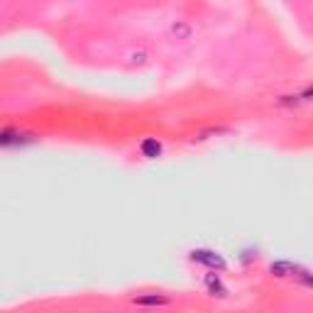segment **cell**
I'll return each mask as SVG.
<instances>
[{
  "mask_svg": "<svg viewBox=\"0 0 313 313\" xmlns=\"http://www.w3.org/2000/svg\"><path fill=\"white\" fill-rule=\"evenodd\" d=\"M137 306H147V309H157V306H169L171 299L169 296H162V294H142V296H135L132 299Z\"/></svg>",
  "mask_w": 313,
  "mask_h": 313,
  "instance_id": "277c9868",
  "label": "cell"
},
{
  "mask_svg": "<svg viewBox=\"0 0 313 313\" xmlns=\"http://www.w3.org/2000/svg\"><path fill=\"white\" fill-rule=\"evenodd\" d=\"M206 289L213 294V296H228V289H225V284L220 282V277L215 274V272H210V274H206Z\"/></svg>",
  "mask_w": 313,
  "mask_h": 313,
  "instance_id": "5b68a950",
  "label": "cell"
},
{
  "mask_svg": "<svg viewBox=\"0 0 313 313\" xmlns=\"http://www.w3.org/2000/svg\"><path fill=\"white\" fill-rule=\"evenodd\" d=\"M140 149H142L144 157H149V159H154V157L162 154V144L157 142V137H147V140H142Z\"/></svg>",
  "mask_w": 313,
  "mask_h": 313,
  "instance_id": "8992f818",
  "label": "cell"
},
{
  "mask_svg": "<svg viewBox=\"0 0 313 313\" xmlns=\"http://www.w3.org/2000/svg\"><path fill=\"white\" fill-rule=\"evenodd\" d=\"M191 259L199 262V264H206V267L213 269V272H223V269L228 267V262L218 255L215 250H194V252H191Z\"/></svg>",
  "mask_w": 313,
  "mask_h": 313,
  "instance_id": "6da1fadb",
  "label": "cell"
},
{
  "mask_svg": "<svg viewBox=\"0 0 313 313\" xmlns=\"http://www.w3.org/2000/svg\"><path fill=\"white\" fill-rule=\"evenodd\" d=\"M174 34H176V39H189L191 37V27L186 25V22H174Z\"/></svg>",
  "mask_w": 313,
  "mask_h": 313,
  "instance_id": "52a82bcc",
  "label": "cell"
},
{
  "mask_svg": "<svg viewBox=\"0 0 313 313\" xmlns=\"http://www.w3.org/2000/svg\"><path fill=\"white\" fill-rule=\"evenodd\" d=\"M34 137L27 135V132H20V130H10V127H5L2 132H0V144L2 147H12V144H25V142H32Z\"/></svg>",
  "mask_w": 313,
  "mask_h": 313,
  "instance_id": "3957f363",
  "label": "cell"
},
{
  "mask_svg": "<svg viewBox=\"0 0 313 313\" xmlns=\"http://www.w3.org/2000/svg\"><path fill=\"white\" fill-rule=\"evenodd\" d=\"M296 282L304 286H309V289H313V272H309V269H304L299 277H296Z\"/></svg>",
  "mask_w": 313,
  "mask_h": 313,
  "instance_id": "ba28073f",
  "label": "cell"
},
{
  "mask_svg": "<svg viewBox=\"0 0 313 313\" xmlns=\"http://www.w3.org/2000/svg\"><path fill=\"white\" fill-rule=\"evenodd\" d=\"M304 272V267H299V264H294V262H289V259H279V262H272L269 264V274L272 277H277V279H296L299 274Z\"/></svg>",
  "mask_w": 313,
  "mask_h": 313,
  "instance_id": "7a4b0ae2",
  "label": "cell"
}]
</instances>
